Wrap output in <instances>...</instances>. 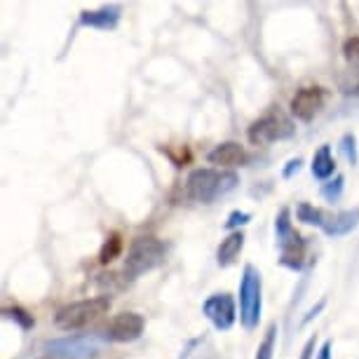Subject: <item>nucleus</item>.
<instances>
[{"label": "nucleus", "instance_id": "nucleus-19", "mask_svg": "<svg viewBox=\"0 0 359 359\" xmlns=\"http://www.w3.org/2000/svg\"><path fill=\"white\" fill-rule=\"evenodd\" d=\"M3 315L8 317V320H12L17 324L22 331H31L33 327H36V317H33L29 310L22 308V306H12V308H5Z\"/></svg>", "mask_w": 359, "mask_h": 359}, {"label": "nucleus", "instance_id": "nucleus-13", "mask_svg": "<svg viewBox=\"0 0 359 359\" xmlns=\"http://www.w3.org/2000/svg\"><path fill=\"white\" fill-rule=\"evenodd\" d=\"M245 233L242 230H237V233H228L226 237L221 240L219 249H216V263H219V268H230L233 263L237 261V256L240 252L245 249Z\"/></svg>", "mask_w": 359, "mask_h": 359}, {"label": "nucleus", "instance_id": "nucleus-12", "mask_svg": "<svg viewBox=\"0 0 359 359\" xmlns=\"http://www.w3.org/2000/svg\"><path fill=\"white\" fill-rule=\"evenodd\" d=\"M123 10L118 5H104L99 10H83L80 12V26L85 29H99V31H113L118 29Z\"/></svg>", "mask_w": 359, "mask_h": 359}, {"label": "nucleus", "instance_id": "nucleus-10", "mask_svg": "<svg viewBox=\"0 0 359 359\" xmlns=\"http://www.w3.org/2000/svg\"><path fill=\"white\" fill-rule=\"evenodd\" d=\"M146 329L144 315L139 313H120L115 315L104 329V338L111 343H134L139 341Z\"/></svg>", "mask_w": 359, "mask_h": 359}, {"label": "nucleus", "instance_id": "nucleus-9", "mask_svg": "<svg viewBox=\"0 0 359 359\" xmlns=\"http://www.w3.org/2000/svg\"><path fill=\"white\" fill-rule=\"evenodd\" d=\"M275 245L280 249V266L289 268L298 273L303 270L308 261V242L301 233H296V228H291L289 233L275 235Z\"/></svg>", "mask_w": 359, "mask_h": 359}, {"label": "nucleus", "instance_id": "nucleus-17", "mask_svg": "<svg viewBox=\"0 0 359 359\" xmlns=\"http://www.w3.org/2000/svg\"><path fill=\"white\" fill-rule=\"evenodd\" d=\"M120 254H123V237H120V233H111L106 237L104 245H101L99 263L101 266H108V263H113L115 259H120Z\"/></svg>", "mask_w": 359, "mask_h": 359}, {"label": "nucleus", "instance_id": "nucleus-2", "mask_svg": "<svg viewBox=\"0 0 359 359\" xmlns=\"http://www.w3.org/2000/svg\"><path fill=\"white\" fill-rule=\"evenodd\" d=\"M113 301L108 296H92L83 298V301H73L69 306L59 308L54 315V327L62 331H78L87 327V324L97 322L111 310Z\"/></svg>", "mask_w": 359, "mask_h": 359}, {"label": "nucleus", "instance_id": "nucleus-21", "mask_svg": "<svg viewBox=\"0 0 359 359\" xmlns=\"http://www.w3.org/2000/svg\"><path fill=\"white\" fill-rule=\"evenodd\" d=\"M345 191V176L343 174H336L334 179L327 181V184H322V198L327 202H338L341 200V195Z\"/></svg>", "mask_w": 359, "mask_h": 359}, {"label": "nucleus", "instance_id": "nucleus-1", "mask_svg": "<svg viewBox=\"0 0 359 359\" xmlns=\"http://www.w3.org/2000/svg\"><path fill=\"white\" fill-rule=\"evenodd\" d=\"M240 186V176L233 169H216V167H198L186 179V195L193 202L212 205V202L226 198Z\"/></svg>", "mask_w": 359, "mask_h": 359}, {"label": "nucleus", "instance_id": "nucleus-26", "mask_svg": "<svg viewBox=\"0 0 359 359\" xmlns=\"http://www.w3.org/2000/svg\"><path fill=\"white\" fill-rule=\"evenodd\" d=\"M324 308H327V301H324V298H322V301L317 303V306H313V308H310L308 313H306V317H303V320H301V327H308V324L313 322L315 317H320V313H322Z\"/></svg>", "mask_w": 359, "mask_h": 359}, {"label": "nucleus", "instance_id": "nucleus-25", "mask_svg": "<svg viewBox=\"0 0 359 359\" xmlns=\"http://www.w3.org/2000/svg\"><path fill=\"white\" fill-rule=\"evenodd\" d=\"M301 169H303V158H291L282 169V179H294Z\"/></svg>", "mask_w": 359, "mask_h": 359}, {"label": "nucleus", "instance_id": "nucleus-3", "mask_svg": "<svg viewBox=\"0 0 359 359\" xmlns=\"http://www.w3.org/2000/svg\"><path fill=\"white\" fill-rule=\"evenodd\" d=\"M165 256H167V247L158 237H137L132 242L130 252H127L123 275L127 280H139L141 275L160 268L165 263Z\"/></svg>", "mask_w": 359, "mask_h": 359}, {"label": "nucleus", "instance_id": "nucleus-22", "mask_svg": "<svg viewBox=\"0 0 359 359\" xmlns=\"http://www.w3.org/2000/svg\"><path fill=\"white\" fill-rule=\"evenodd\" d=\"M341 153H343V158L348 160V165L355 167L357 162H359V153H357V139H355V134L348 132V134H343L341 137Z\"/></svg>", "mask_w": 359, "mask_h": 359}, {"label": "nucleus", "instance_id": "nucleus-11", "mask_svg": "<svg viewBox=\"0 0 359 359\" xmlns=\"http://www.w3.org/2000/svg\"><path fill=\"white\" fill-rule=\"evenodd\" d=\"M252 155L242 144L237 141H223V144L214 146L212 151L207 153V162L209 165H219L223 169H235V167H245L249 165Z\"/></svg>", "mask_w": 359, "mask_h": 359}, {"label": "nucleus", "instance_id": "nucleus-28", "mask_svg": "<svg viewBox=\"0 0 359 359\" xmlns=\"http://www.w3.org/2000/svg\"><path fill=\"white\" fill-rule=\"evenodd\" d=\"M315 359H334V343L331 341H324L317 350V357Z\"/></svg>", "mask_w": 359, "mask_h": 359}, {"label": "nucleus", "instance_id": "nucleus-5", "mask_svg": "<svg viewBox=\"0 0 359 359\" xmlns=\"http://www.w3.org/2000/svg\"><path fill=\"white\" fill-rule=\"evenodd\" d=\"M296 134L294 120L280 108H270L259 120H254L247 130V139L252 146H268L275 141H287Z\"/></svg>", "mask_w": 359, "mask_h": 359}, {"label": "nucleus", "instance_id": "nucleus-7", "mask_svg": "<svg viewBox=\"0 0 359 359\" xmlns=\"http://www.w3.org/2000/svg\"><path fill=\"white\" fill-rule=\"evenodd\" d=\"M202 315L212 322V327L216 331H230L237 322V306L235 298L228 294V291H221V294H212L202 303Z\"/></svg>", "mask_w": 359, "mask_h": 359}, {"label": "nucleus", "instance_id": "nucleus-29", "mask_svg": "<svg viewBox=\"0 0 359 359\" xmlns=\"http://www.w3.org/2000/svg\"><path fill=\"white\" fill-rule=\"evenodd\" d=\"M43 359H54V357H43Z\"/></svg>", "mask_w": 359, "mask_h": 359}, {"label": "nucleus", "instance_id": "nucleus-6", "mask_svg": "<svg viewBox=\"0 0 359 359\" xmlns=\"http://www.w3.org/2000/svg\"><path fill=\"white\" fill-rule=\"evenodd\" d=\"M106 338L97 334H73L64 338H52L45 343L47 357L54 359H94L104 348Z\"/></svg>", "mask_w": 359, "mask_h": 359}, {"label": "nucleus", "instance_id": "nucleus-24", "mask_svg": "<svg viewBox=\"0 0 359 359\" xmlns=\"http://www.w3.org/2000/svg\"><path fill=\"white\" fill-rule=\"evenodd\" d=\"M249 221H252V214L235 209V212H230V214H228V219H226V230H230V233H237V230H240L242 226H247Z\"/></svg>", "mask_w": 359, "mask_h": 359}, {"label": "nucleus", "instance_id": "nucleus-14", "mask_svg": "<svg viewBox=\"0 0 359 359\" xmlns=\"http://www.w3.org/2000/svg\"><path fill=\"white\" fill-rule=\"evenodd\" d=\"M310 172L317 181H331L336 176V160H334V153H331V146L324 144L315 151L313 155V162H310Z\"/></svg>", "mask_w": 359, "mask_h": 359}, {"label": "nucleus", "instance_id": "nucleus-27", "mask_svg": "<svg viewBox=\"0 0 359 359\" xmlns=\"http://www.w3.org/2000/svg\"><path fill=\"white\" fill-rule=\"evenodd\" d=\"M315 345H317V336H310L306 345H303V350H301V357L298 359H313L315 355Z\"/></svg>", "mask_w": 359, "mask_h": 359}, {"label": "nucleus", "instance_id": "nucleus-18", "mask_svg": "<svg viewBox=\"0 0 359 359\" xmlns=\"http://www.w3.org/2000/svg\"><path fill=\"white\" fill-rule=\"evenodd\" d=\"M277 334H280V329H277V324H268L266 334H263L259 348H256V355L254 359H273L275 357V348H277Z\"/></svg>", "mask_w": 359, "mask_h": 359}, {"label": "nucleus", "instance_id": "nucleus-23", "mask_svg": "<svg viewBox=\"0 0 359 359\" xmlns=\"http://www.w3.org/2000/svg\"><path fill=\"white\" fill-rule=\"evenodd\" d=\"M343 57L348 62V69L359 71V36H352L343 43Z\"/></svg>", "mask_w": 359, "mask_h": 359}, {"label": "nucleus", "instance_id": "nucleus-4", "mask_svg": "<svg viewBox=\"0 0 359 359\" xmlns=\"http://www.w3.org/2000/svg\"><path fill=\"white\" fill-rule=\"evenodd\" d=\"M263 310V282L259 268L247 263L240 280V322L245 331H254L261 322Z\"/></svg>", "mask_w": 359, "mask_h": 359}, {"label": "nucleus", "instance_id": "nucleus-16", "mask_svg": "<svg viewBox=\"0 0 359 359\" xmlns=\"http://www.w3.org/2000/svg\"><path fill=\"white\" fill-rule=\"evenodd\" d=\"M296 219L301 221V223H306V226H315V228H322L324 230V226H327L329 219H331V214H327L320 207L310 205V202H298Z\"/></svg>", "mask_w": 359, "mask_h": 359}, {"label": "nucleus", "instance_id": "nucleus-20", "mask_svg": "<svg viewBox=\"0 0 359 359\" xmlns=\"http://www.w3.org/2000/svg\"><path fill=\"white\" fill-rule=\"evenodd\" d=\"M338 90H341L345 97H359V71L348 69L345 73H341V78H338Z\"/></svg>", "mask_w": 359, "mask_h": 359}, {"label": "nucleus", "instance_id": "nucleus-8", "mask_svg": "<svg viewBox=\"0 0 359 359\" xmlns=\"http://www.w3.org/2000/svg\"><path fill=\"white\" fill-rule=\"evenodd\" d=\"M327 104V90L320 85H310V87H301L296 90V94L291 97V115L301 123H313V120L320 115V111Z\"/></svg>", "mask_w": 359, "mask_h": 359}, {"label": "nucleus", "instance_id": "nucleus-15", "mask_svg": "<svg viewBox=\"0 0 359 359\" xmlns=\"http://www.w3.org/2000/svg\"><path fill=\"white\" fill-rule=\"evenodd\" d=\"M359 226V209H343L338 214H331L329 223L324 226V235L329 237H343L352 233Z\"/></svg>", "mask_w": 359, "mask_h": 359}]
</instances>
